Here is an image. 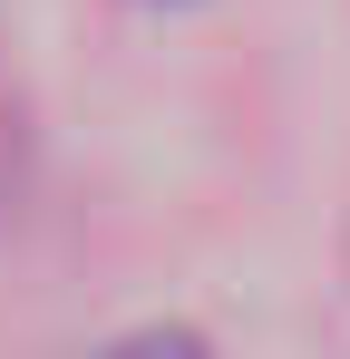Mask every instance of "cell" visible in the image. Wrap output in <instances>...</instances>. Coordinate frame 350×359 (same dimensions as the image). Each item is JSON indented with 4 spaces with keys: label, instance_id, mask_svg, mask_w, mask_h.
<instances>
[]
</instances>
